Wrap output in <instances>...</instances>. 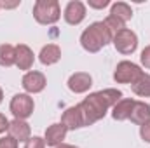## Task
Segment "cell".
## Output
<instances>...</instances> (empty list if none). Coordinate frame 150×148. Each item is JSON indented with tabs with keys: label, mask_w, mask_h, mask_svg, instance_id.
Here are the masks:
<instances>
[{
	"label": "cell",
	"mask_w": 150,
	"mask_h": 148,
	"mask_svg": "<svg viewBox=\"0 0 150 148\" xmlns=\"http://www.w3.org/2000/svg\"><path fill=\"white\" fill-rule=\"evenodd\" d=\"M2 99H4V92H2V87H0V103H2Z\"/></svg>",
	"instance_id": "28"
},
{
	"label": "cell",
	"mask_w": 150,
	"mask_h": 148,
	"mask_svg": "<svg viewBox=\"0 0 150 148\" xmlns=\"http://www.w3.org/2000/svg\"><path fill=\"white\" fill-rule=\"evenodd\" d=\"M9 136L12 140H16L18 143H26L30 138H32V129H30V124L26 120H19V118H14L11 124H9V129H7Z\"/></svg>",
	"instance_id": "9"
},
{
	"label": "cell",
	"mask_w": 150,
	"mask_h": 148,
	"mask_svg": "<svg viewBox=\"0 0 150 148\" xmlns=\"http://www.w3.org/2000/svg\"><path fill=\"white\" fill-rule=\"evenodd\" d=\"M129 120L136 125H143L145 122L150 120V105L145 101H134V106L131 110Z\"/></svg>",
	"instance_id": "15"
},
{
	"label": "cell",
	"mask_w": 150,
	"mask_h": 148,
	"mask_svg": "<svg viewBox=\"0 0 150 148\" xmlns=\"http://www.w3.org/2000/svg\"><path fill=\"white\" fill-rule=\"evenodd\" d=\"M9 108L12 111L14 118H19V120H26L32 113H33V99L30 98V94H16L12 99H11V105Z\"/></svg>",
	"instance_id": "5"
},
{
	"label": "cell",
	"mask_w": 150,
	"mask_h": 148,
	"mask_svg": "<svg viewBox=\"0 0 150 148\" xmlns=\"http://www.w3.org/2000/svg\"><path fill=\"white\" fill-rule=\"evenodd\" d=\"M61 124L68 129V131H75V129H80L84 127V118H82V111L79 108V105L70 106L63 111L61 115Z\"/></svg>",
	"instance_id": "12"
},
{
	"label": "cell",
	"mask_w": 150,
	"mask_h": 148,
	"mask_svg": "<svg viewBox=\"0 0 150 148\" xmlns=\"http://www.w3.org/2000/svg\"><path fill=\"white\" fill-rule=\"evenodd\" d=\"M56 148H79V147H74V145H65V143H63V145H59V147H56Z\"/></svg>",
	"instance_id": "27"
},
{
	"label": "cell",
	"mask_w": 150,
	"mask_h": 148,
	"mask_svg": "<svg viewBox=\"0 0 150 148\" xmlns=\"http://www.w3.org/2000/svg\"><path fill=\"white\" fill-rule=\"evenodd\" d=\"M25 148H45V141H44V138L33 136L25 143Z\"/></svg>",
	"instance_id": "21"
},
{
	"label": "cell",
	"mask_w": 150,
	"mask_h": 148,
	"mask_svg": "<svg viewBox=\"0 0 150 148\" xmlns=\"http://www.w3.org/2000/svg\"><path fill=\"white\" fill-rule=\"evenodd\" d=\"M33 18L40 25H54L61 18V7L58 0H37L33 5Z\"/></svg>",
	"instance_id": "3"
},
{
	"label": "cell",
	"mask_w": 150,
	"mask_h": 148,
	"mask_svg": "<svg viewBox=\"0 0 150 148\" xmlns=\"http://www.w3.org/2000/svg\"><path fill=\"white\" fill-rule=\"evenodd\" d=\"M9 124H11V122L7 120V117H5L4 113H0V134L5 132V131L9 129Z\"/></svg>",
	"instance_id": "26"
},
{
	"label": "cell",
	"mask_w": 150,
	"mask_h": 148,
	"mask_svg": "<svg viewBox=\"0 0 150 148\" xmlns=\"http://www.w3.org/2000/svg\"><path fill=\"white\" fill-rule=\"evenodd\" d=\"M93 85V77L86 72H77V73L70 75L68 78V89L75 92V94H84L91 89Z\"/></svg>",
	"instance_id": "10"
},
{
	"label": "cell",
	"mask_w": 150,
	"mask_h": 148,
	"mask_svg": "<svg viewBox=\"0 0 150 148\" xmlns=\"http://www.w3.org/2000/svg\"><path fill=\"white\" fill-rule=\"evenodd\" d=\"M67 132H68V129L59 122V124H52V125H49L47 129H45V136H44V141H45V145L47 147H59V145H63V140L67 138Z\"/></svg>",
	"instance_id": "11"
},
{
	"label": "cell",
	"mask_w": 150,
	"mask_h": 148,
	"mask_svg": "<svg viewBox=\"0 0 150 148\" xmlns=\"http://www.w3.org/2000/svg\"><path fill=\"white\" fill-rule=\"evenodd\" d=\"M113 40V35L110 30L107 28V25L103 21H96L91 26H87L82 35H80V45L87 51V52H98L101 51L105 45H108Z\"/></svg>",
	"instance_id": "2"
},
{
	"label": "cell",
	"mask_w": 150,
	"mask_h": 148,
	"mask_svg": "<svg viewBox=\"0 0 150 148\" xmlns=\"http://www.w3.org/2000/svg\"><path fill=\"white\" fill-rule=\"evenodd\" d=\"M120 99H122V92L119 89H105V91L89 94L79 105V108L82 111V118H84V127L93 125L94 122L101 120L107 115V111L113 108V105Z\"/></svg>",
	"instance_id": "1"
},
{
	"label": "cell",
	"mask_w": 150,
	"mask_h": 148,
	"mask_svg": "<svg viewBox=\"0 0 150 148\" xmlns=\"http://www.w3.org/2000/svg\"><path fill=\"white\" fill-rule=\"evenodd\" d=\"M133 92L140 98H149L150 96V75L143 73L133 85H131Z\"/></svg>",
	"instance_id": "19"
},
{
	"label": "cell",
	"mask_w": 150,
	"mask_h": 148,
	"mask_svg": "<svg viewBox=\"0 0 150 148\" xmlns=\"http://www.w3.org/2000/svg\"><path fill=\"white\" fill-rule=\"evenodd\" d=\"M38 59H40V63L45 65V66L56 65V63L61 59V49H59V45H56V44H47V45H44L42 51H40V54H38Z\"/></svg>",
	"instance_id": "14"
},
{
	"label": "cell",
	"mask_w": 150,
	"mask_h": 148,
	"mask_svg": "<svg viewBox=\"0 0 150 148\" xmlns=\"http://www.w3.org/2000/svg\"><path fill=\"white\" fill-rule=\"evenodd\" d=\"M140 59H142V65H143L145 68H149V70H150V45H149V47H145V49L142 51Z\"/></svg>",
	"instance_id": "25"
},
{
	"label": "cell",
	"mask_w": 150,
	"mask_h": 148,
	"mask_svg": "<svg viewBox=\"0 0 150 148\" xmlns=\"http://www.w3.org/2000/svg\"><path fill=\"white\" fill-rule=\"evenodd\" d=\"M87 5L93 9H105L107 5H110V0H87Z\"/></svg>",
	"instance_id": "23"
},
{
	"label": "cell",
	"mask_w": 150,
	"mask_h": 148,
	"mask_svg": "<svg viewBox=\"0 0 150 148\" xmlns=\"http://www.w3.org/2000/svg\"><path fill=\"white\" fill-rule=\"evenodd\" d=\"M103 23L107 25V28L110 30V33H112V35H117L119 32H122V30L126 28V23H124V21H120L119 18L112 16V14H110V16H108Z\"/></svg>",
	"instance_id": "20"
},
{
	"label": "cell",
	"mask_w": 150,
	"mask_h": 148,
	"mask_svg": "<svg viewBox=\"0 0 150 148\" xmlns=\"http://www.w3.org/2000/svg\"><path fill=\"white\" fill-rule=\"evenodd\" d=\"M0 7H2V5H0Z\"/></svg>",
	"instance_id": "29"
},
{
	"label": "cell",
	"mask_w": 150,
	"mask_h": 148,
	"mask_svg": "<svg viewBox=\"0 0 150 148\" xmlns=\"http://www.w3.org/2000/svg\"><path fill=\"white\" fill-rule=\"evenodd\" d=\"M110 14L126 23V21H129V19L133 18V9H131L129 4H126V2H115V4H112Z\"/></svg>",
	"instance_id": "18"
},
{
	"label": "cell",
	"mask_w": 150,
	"mask_h": 148,
	"mask_svg": "<svg viewBox=\"0 0 150 148\" xmlns=\"http://www.w3.org/2000/svg\"><path fill=\"white\" fill-rule=\"evenodd\" d=\"M143 75V70L131 61H120L113 72V80L117 84H134L140 77Z\"/></svg>",
	"instance_id": "4"
},
{
	"label": "cell",
	"mask_w": 150,
	"mask_h": 148,
	"mask_svg": "<svg viewBox=\"0 0 150 148\" xmlns=\"http://www.w3.org/2000/svg\"><path fill=\"white\" fill-rule=\"evenodd\" d=\"M140 136L145 143H150V120L145 122L143 125H140Z\"/></svg>",
	"instance_id": "22"
},
{
	"label": "cell",
	"mask_w": 150,
	"mask_h": 148,
	"mask_svg": "<svg viewBox=\"0 0 150 148\" xmlns=\"http://www.w3.org/2000/svg\"><path fill=\"white\" fill-rule=\"evenodd\" d=\"M63 18L68 25H80L86 18V5L80 2V0H72L67 4L65 7V12H63Z\"/></svg>",
	"instance_id": "8"
},
{
	"label": "cell",
	"mask_w": 150,
	"mask_h": 148,
	"mask_svg": "<svg viewBox=\"0 0 150 148\" xmlns=\"http://www.w3.org/2000/svg\"><path fill=\"white\" fill-rule=\"evenodd\" d=\"M113 47L120 52V54H133L138 47V37L133 30L124 28L122 32H119L117 35H113Z\"/></svg>",
	"instance_id": "6"
},
{
	"label": "cell",
	"mask_w": 150,
	"mask_h": 148,
	"mask_svg": "<svg viewBox=\"0 0 150 148\" xmlns=\"http://www.w3.org/2000/svg\"><path fill=\"white\" fill-rule=\"evenodd\" d=\"M45 84H47L45 75L42 73V72H35V70L33 72H26L25 77H23V80H21V85H23V89L28 94L42 92L45 89Z\"/></svg>",
	"instance_id": "7"
},
{
	"label": "cell",
	"mask_w": 150,
	"mask_h": 148,
	"mask_svg": "<svg viewBox=\"0 0 150 148\" xmlns=\"http://www.w3.org/2000/svg\"><path fill=\"white\" fill-rule=\"evenodd\" d=\"M0 148H18V141L12 140L11 136H5L0 140Z\"/></svg>",
	"instance_id": "24"
},
{
	"label": "cell",
	"mask_w": 150,
	"mask_h": 148,
	"mask_svg": "<svg viewBox=\"0 0 150 148\" xmlns=\"http://www.w3.org/2000/svg\"><path fill=\"white\" fill-rule=\"evenodd\" d=\"M16 65V47L11 44L0 45V66H12Z\"/></svg>",
	"instance_id": "17"
},
{
	"label": "cell",
	"mask_w": 150,
	"mask_h": 148,
	"mask_svg": "<svg viewBox=\"0 0 150 148\" xmlns=\"http://www.w3.org/2000/svg\"><path fill=\"white\" fill-rule=\"evenodd\" d=\"M133 106H134V99H131V98H122L120 101H117L112 108L113 120H127Z\"/></svg>",
	"instance_id": "16"
},
{
	"label": "cell",
	"mask_w": 150,
	"mask_h": 148,
	"mask_svg": "<svg viewBox=\"0 0 150 148\" xmlns=\"http://www.w3.org/2000/svg\"><path fill=\"white\" fill-rule=\"evenodd\" d=\"M33 61H35V56H33V51L25 45V44H19L16 45V66L19 70H30L33 66Z\"/></svg>",
	"instance_id": "13"
}]
</instances>
